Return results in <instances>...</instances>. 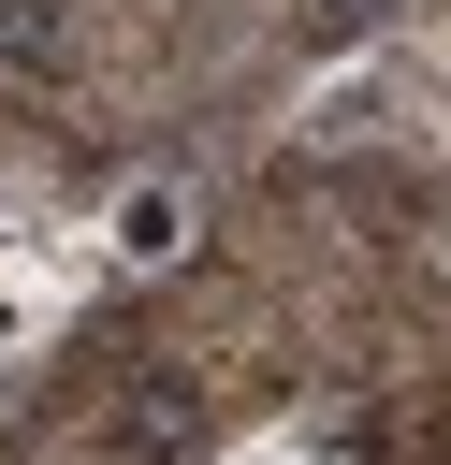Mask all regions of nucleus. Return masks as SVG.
<instances>
[{"instance_id":"obj_1","label":"nucleus","mask_w":451,"mask_h":465,"mask_svg":"<svg viewBox=\"0 0 451 465\" xmlns=\"http://www.w3.org/2000/svg\"><path fill=\"white\" fill-rule=\"evenodd\" d=\"M335 15H364V0H335Z\"/></svg>"}]
</instances>
